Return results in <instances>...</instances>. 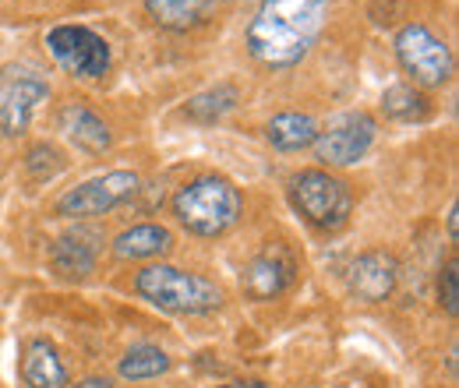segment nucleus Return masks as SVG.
I'll return each mask as SVG.
<instances>
[{
  "label": "nucleus",
  "instance_id": "17",
  "mask_svg": "<svg viewBox=\"0 0 459 388\" xmlns=\"http://www.w3.org/2000/svg\"><path fill=\"white\" fill-rule=\"evenodd\" d=\"M318 120L311 116V113H276L269 124H265V142L273 145V149H280V152H300V149H307V145H315V138H318Z\"/></svg>",
  "mask_w": 459,
  "mask_h": 388
},
{
  "label": "nucleus",
  "instance_id": "10",
  "mask_svg": "<svg viewBox=\"0 0 459 388\" xmlns=\"http://www.w3.org/2000/svg\"><path fill=\"white\" fill-rule=\"evenodd\" d=\"M346 286L357 300L364 304H382L396 293L400 286V262L389 254V251H364L353 265H350V276Z\"/></svg>",
  "mask_w": 459,
  "mask_h": 388
},
{
  "label": "nucleus",
  "instance_id": "11",
  "mask_svg": "<svg viewBox=\"0 0 459 388\" xmlns=\"http://www.w3.org/2000/svg\"><path fill=\"white\" fill-rule=\"evenodd\" d=\"M100 247H103V237L96 229H71V233H60L50 247V269L60 279H71V282H82L96 272V262H100Z\"/></svg>",
  "mask_w": 459,
  "mask_h": 388
},
{
  "label": "nucleus",
  "instance_id": "12",
  "mask_svg": "<svg viewBox=\"0 0 459 388\" xmlns=\"http://www.w3.org/2000/svg\"><path fill=\"white\" fill-rule=\"evenodd\" d=\"M293 279H297V269H293L287 254L283 251H265L244 269V289L255 300H276L293 286Z\"/></svg>",
  "mask_w": 459,
  "mask_h": 388
},
{
  "label": "nucleus",
  "instance_id": "25",
  "mask_svg": "<svg viewBox=\"0 0 459 388\" xmlns=\"http://www.w3.org/2000/svg\"><path fill=\"white\" fill-rule=\"evenodd\" d=\"M220 388H265L258 378H247V382H230V385H220Z\"/></svg>",
  "mask_w": 459,
  "mask_h": 388
},
{
  "label": "nucleus",
  "instance_id": "20",
  "mask_svg": "<svg viewBox=\"0 0 459 388\" xmlns=\"http://www.w3.org/2000/svg\"><path fill=\"white\" fill-rule=\"evenodd\" d=\"M382 113L393 120H420L428 116V99L413 85H389L382 92Z\"/></svg>",
  "mask_w": 459,
  "mask_h": 388
},
{
  "label": "nucleus",
  "instance_id": "1",
  "mask_svg": "<svg viewBox=\"0 0 459 388\" xmlns=\"http://www.w3.org/2000/svg\"><path fill=\"white\" fill-rule=\"evenodd\" d=\"M329 0H262L247 25V54L265 67H293L325 29Z\"/></svg>",
  "mask_w": 459,
  "mask_h": 388
},
{
  "label": "nucleus",
  "instance_id": "2",
  "mask_svg": "<svg viewBox=\"0 0 459 388\" xmlns=\"http://www.w3.org/2000/svg\"><path fill=\"white\" fill-rule=\"evenodd\" d=\"M134 293L160 307L163 315H212L223 307V289L212 279L177 269V265H145L134 276Z\"/></svg>",
  "mask_w": 459,
  "mask_h": 388
},
{
  "label": "nucleus",
  "instance_id": "19",
  "mask_svg": "<svg viewBox=\"0 0 459 388\" xmlns=\"http://www.w3.org/2000/svg\"><path fill=\"white\" fill-rule=\"evenodd\" d=\"M233 107H237V89L223 82V85H216V89L198 92V96L184 107V116H191V120H198V124H216V120H223Z\"/></svg>",
  "mask_w": 459,
  "mask_h": 388
},
{
  "label": "nucleus",
  "instance_id": "24",
  "mask_svg": "<svg viewBox=\"0 0 459 388\" xmlns=\"http://www.w3.org/2000/svg\"><path fill=\"white\" fill-rule=\"evenodd\" d=\"M74 388H117L114 382H107V378H85L82 385H74Z\"/></svg>",
  "mask_w": 459,
  "mask_h": 388
},
{
  "label": "nucleus",
  "instance_id": "14",
  "mask_svg": "<svg viewBox=\"0 0 459 388\" xmlns=\"http://www.w3.org/2000/svg\"><path fill=\"white\" fill-rule=\"evenodd\" d=\"M22 382L25 388H67L71 375L60 360L57 346L47 339H32L22 353Z\"/></svg>",
  "mask_w": 459,
  "mask_h": 388
},
{
  "label": "nucleus",
  "instance_id": "3",
  "mask_svg": "<svg viewBox=\"0 0 459 388\" xmlns=\"http://www.w3.org/2000/svg\"><path fill=\"white\" fill-rule=\"evenodd\" d=\"M173 216L195 237H223L240 220V191L220 173H202L177 191Z\"/></svg>",
  "mask_w": 459,
  "mask_h": 388
},
{
  "label": "nucleus",
  "instance_id": "23",
  "mask_svg": "<svg viewBox=\"0 0 459 388\" xmlns=\"http://www.w3.org/2000/svg\"><path fill=\"white\" fill-rule=\"evenodd\" d=\"M456 216H459V205L453 202V205H449V237H453V240H459V229H456L459 220H456Z\"/></svg>",
  "mask_w": 459,
  "mask_h": 388
},
{
  "label": "nucleus",
  "instance_id": "21",
  "mask_svg": "<svg viewBox=\"0 0 459 388\" xmlns=\"http://www.w3.org/2000/svg\"><path fill=\"white\" fill-rule=\"evenodd\" d=\"M60 169H64V156H60L57 145H50V142H36L29 152H25V173L32 177V180H54Z\"/></svg>",
  "mask_w": 459,
  "mask_h": 388
},
{
  "label": "nucleus",
  "instance_id": "9",
  "mask_svg": "<svg viewBox=\"0 0 459 388\" xmlns=\"http://www.w3.org/2000/svg\"><path fill=\"white\" fill-rule=\"evenodd\" d=\"M47 50L74 78H103L110 71V43L85 25H57L47 32Z\"/></svg>",
  "mask_w": 459,
  "mask_h": 388
},
{
  "label": "nucleus",
  "instance_id": "15",
  "mask_svg": "<svg viewBox=\"0 0 459 388\" xmlns=\"http://www.w3.org/2000/svg\"><path fill=\"white\" fill-rule=\"evenodd\" d=\"M57 127L78 145V149H85V152H107L110 142H114V134H110V127L103 124V116H96V113L89 110V107H82V103L60 107Z\"/></svg>",
  "mask_w": 459,
  "mask_h": 388
},
{
  "label": "nucleus",
  "instance_id": "5",
  "mask_svg": "<svg viewBox=\"0 0 459 388\" xmlns=\"http://www.w3.org/2000/svg\"><path fill=\"white\" fill-rule=\"evenodd\" d=\"M47 99H50V85L32 64H22V60L4 64L0 67V134L4 138L25 134L32 124V113Z\"/></svg>",
  "mask_w": 459,
  "mask_h": 388
},
{
  "label": "nucleus",
  "instance_id": "6",
  "mask_svg": "<svg viewBox=\"0 0 459 388\" xmlns=\"http://www.w3.org/2000/svg\"><path fill=\"white\" fill-rule=\"evenodd\" d=\"M138 191H142V177L134 169H110L60 194L54 212L60 220H96V216L114 212L117 205L131 202Z\"/></svg>",
  "mask_w": 459,
  "mask_h": 388
},
{
  "label": "nucleus",
  "instance_id": "4",
  "mask_svg": "<svg viewBox=\"0 0 459 388\" xmlns=\"http://www.w3.org/2000/svg\"><path fill=\"white\" fill-rule=\"evenodd\" d=\"M290 205L300 212V220L322 233L343 229L353 216V194L340 177L329 169H297L287 180Z\"/></svg>",
  "mask_w": 459,
  "mask_h": 388
},
{
  "label": "nucleus",
  "instance_id": "8",
  "mask_svg": "<svg viewBox=\"0 0 459 388\" xmlns=\"http://www.w3.org/2000/svg\"><path fill=\"white\" fill-rule=\"evenodd\" d=\"M378 134V120L368 110H350L333 116L325 127H318L315 138V160L322 167H353L357 160H364V152L371 149Z\"/></svg>",
  "mask_w": 459,
  "mask_h": 388
},
{
  "label": "nucleus",
  "instance_id": "22",
  "mask_svg": "<svg viewBox=\"0 0 459 388\" xmlns=\"http://www.w3.org/2000/svg\"><path fill=\"white\" fill-rule=\"evenodd\" d=\"M438 304H442V311H446L449 318L459 315V262L456 258H449V262L442 265V272H438Z\"/></svg>",
  "mask_w": 459,
  "mask_h": 388
},
{
  "label": "nucleus",
  "instance_id": "18",
  "mask_svg": "<svg viewBox=\"0 0 459 388\" xmlns=\"http://www.w3.org/2000/svg\"><path fill=\"white\" fill-rule=\"evenodd\" d=\"M173 367L170 353L167 349H160V346H152V342H138V346H131L124 357H120V364H117V375L124 378V382H152V378H163L167 371Z\"/></svg>",
  "mask_w": 459,
  "mask_h": 388
},
{
  "label": "nucleus",
  "instance_id": "13",
  "mask_svg": "<svg viewBox=\"0 0 459 388\" xmlns=\"http://www.w3.org/2000/svg\"><path fill=\"white\" fill-rule=\"evenodd\" d=\"M173 233L163 222H138L127 226L114 237V254L120 262H149V258H163L170 254Z\"/></svg>",
  "mask_w": 459,
  "mask_h": 388
},
{
  "label": "nucleus",
  "instance_id": "16",
  "mask_svg": "<svg viewBox=\"0 0 459 388\" xmlns=\"http://www.w3.org/2000/svg\"><path fill=\"white\" fill-rule=\"evenodd\" d=\"M149 18L167 32H187L209 22L216 0H145Z\"/></svg>",
  "mask_w": 459,
  "mask_h": 388
},
{
  "label": "nucleus",
  "instance_id": "7",
  "mask_svg": "<svg viewBox=\"0 0 459 388\" xmlns=\"http://www.w3.org/2000/svg\"><path fill=\"white\" fill-rule=\"evenodd\" d=\"M396 60L400 67L424 89H442L453 78V50L428 25L410 22L396 32Z\"/></svg>",
  "mask_w": 459,
  "mask_h": 388
}]
</instances>
